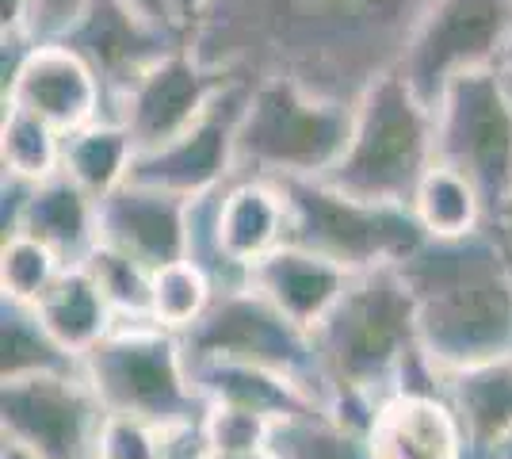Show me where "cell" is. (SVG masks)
Wrapping results in <instances>:
<instances>
[{
	"mask_svg": "<svg viewBox=\"0 0 512 459\" xmlns=\"http://www.w3.org/2000/svg\"><path fill=\"white\" fill-rule=\"evenodd\" d=\"M218 287L195 261H176L153 272L150 287V322L184 337L188 329L211 310Z\"/></svg>",
	"mask_w": 512,
	"mask_h": 459,
	"instance_id": "27",
	"label": "cell"
},
{
	"mask_svg": "<svg viewBox=\"0 0 512 459\" xmlns=\"http://www.w3.org/2000/svg\"><path fill=\"white\" fill-rule=\"evenodd\" d=\"M92 0H23V39L31 43H62L81 23Z\"/></svg>",
	"mask_w": 512,
	"mask_h": 459,
	"instance_id": "31",
	"label": "cell"
},
{
	"mask_svg": "<svg viewBox=\"0 0 512 459\" xmlns=\"http://www.w3.org/2000/svg\"><path fill=\"white\" fill-rule=\"evenodd\" d=\"M417 345L440 375L512 356V257L493 226L425 238L398 264Z\"/></svg>",
	"mask_w": 512,
	"mask_h": 459,
	"instance_id": "2",
	"label": "cell"
},
{
	"mask_svg": "<svg viewBox=\"0 0 512 459\" xmlns=\"http://www.w3.org/2000/svg\"><path fill=\"white\" fill-rule=\"evenodd\" d=\"M226 85H234V77L203 66L184 43L165 54L153 69H146L111 104L107 119L123 123L138 153H153L169 146L172 138H180L192 123H199Z\"/></svg>",
	"mask_w": 512,
	"mask_h": 459,
	"instance_id": "12",
	"label": "cell"
},
{
	"mask_svg": "<svg viewBox=\"0 0 512 459\" xmlns=\"http://www.w3.org/2000/svg\"><path fill=\"white\" fill-rule=\"evenodd\" d=\"M409 211H413L417 226L425 230V238H467L474 230L490 226V211L478 196V188L463 173H455L440 161L417 184Z\"/></svg>",
	"mask_w": 512,
	"mask_h": 459,
	"instance_id": "24",
	"label": "cell"
},
{
	"mask_svg": "<svg viewBox=\"0 0 512 459\" xmlns=\"http://www.w3.org/2000/svg\"><path fill=\"white\" fill-rule=\"evenodd\" d=\"M512 54V0H436L417 23L398 77L436 111L451 85L505 69Z\"/></svg>",
	"mask_w": 512,
	"mask_h": 459,
	"instance_id": "8",
	"label": "cell"
},
{
	"mask_svg": "<svg viewBox=\"0 0 512 459\" xmlns=\"http://www.w3.org/2000/svg\"><path fill=\"white\" fill-rule=\"evenodd\" d=\"M211 0H169V20L172 27L188 39V31H192L195 23H199V16H203V8H207Z\"/></svg>",
	"mask_w": 512,
	"mask_h": 459,
	"instance_id": "32",
	"label": "cell"
},
{
	"mask_svg": "<svg viewBox=\"0 0 512 459\" xmlns=\"http://www.w3.org/2000/svg\"><path fill=\"white\" fill-rule=\"evenodd\" d=\"M440 391L463 429V459H482L512 429V356L440 375Z\"/></svg>",
	"mask_w": 512,
	"mask_h": 459,
	"instance_id": "20",
	"label": "cell"
},
{
	"mask_svg": "<svg viewBox=\"0 0 512 459\" xmlns=\"http://www.w3.org/2000/svg\"><path fill=\"white\" fill-rule=\"evenodd\" d=\"M268 452L276 459H371L363 429L348 425L333 410L279 417L268 437Z\"/></svg>",
	"mask_w": 512,
	"mask_h": 459,
	"instance_id": "25",
	"label": "cell"
},
{
	"mask_svg": "<svg viewBox=\"0 0 512 459\" xmlns=\"http://www.w3.org/2000/svg\"><path fill=\"white\" fill-rule=\"evenodd\" d=\"M310 341L329 410L367 429L375 406L398 391L425 356L398 264L352 276L337 306L310 329Z\"/></svg>",
	"mask_w": 512,
	"mask_h": 459,
	"instance_id": "3",
	"label": "cell"
},
{
	"mask_svg": "<svg viewBox=\"0 0 512 459\" xmlns=\"http://www.w3.org/2000/svg\"><path fill=\"white\" fill-rule=\"evenodd\" d=\"M352 104L325 100L295 81H253L237 127V176L321 180L352 138Z\"/></svg>",
	"mask_w": 512,
	"mask_h": 459,
	"instance_id": "6",
	"label": "cell"
},
{
	"mask_svg": "<svg viewBox=\"0 0 512 459\" xmlns=\"http://www.w3.org/2000/svg\"><path fill=\"white\" fill-rule=\"evenodd\" d=\"M35 310L43 314L50 333L73 356H85L119 322L111 303H107V295L92 280V272H88L85 264H69L62 276H58V284L46 291V299Z\"/></svg>",
	"mask_w": 512,
	"mask_h": 459,
	"instance_id": "21",
	"label": "cell"
},
{
	"mask_svg": "<svg viewBox=\"0 0 512 459\" xmlns=\"http://www.w3.org/2000/svg\"><path fill=\"white\" fill-rule=\"evenodd\" d=\"M134 4H138V8H146L153 20H161L165 27H172V20H169V0H134ZM172 31H176V27H172ZM176 35H180V31H176Z\"/></svg>",
	"mask_w": 512,
	"mask_h": 459,
	"instance_id": "34",
	"label": "cell"
},
{
	"mask_svg": "<svg viewBox=\"0 0 512 459\" xmlns=\"http://www.w3.org/2000/svg\"><path fill=\"white\" fill-rule=\"evenodd\" d=\"M134 157H138V150H134L130 134L123 131V123L96 119L81 131L65 134L62 173L69 180H77L88 196L100 203L130 180Z\"/></svg>",
	"mask_w": 512,
	"mask_h": 459,
	"instance_id": "22",
	"label": "cell"
},
{
	"mask_svg": "<svg viewBox=\"0 0 512 459\" xmlns=\"http://www.w3.org/2000/svg\"><path fill=\"white\" fill-rule=\"evenodd\" d=\"M4 234H31L65 264H85L100 245V203L65 173L39 184L4 180Z\"/></svg>",
	"mask_w": 512,
	"mask_h": 459,
	"instance_id": "17",
	"label": "cell"
},
{
	"mask_svg": "<svg viewBox=\"0 0 512 459\" xmlns=\"http://www.w3.org/2000/svg\"><path fill=\"white\" fill-rule=\"evenodd\" d=\"M81 375L107 417H130L169 437H192L207 417L180 337L153 322H115L104 341L81 356Z\"/></svg>",
	"mask_w": 512,
	"mask_h": 459,
	"instance_id": "4",
	"label": "cell"
},
{
	"mask_svg": "<svg viewBox=\"0 0 512 459\" xmlns=\"http://www.w3.org/2000/svg\"><path fill=\"white\" fill-rule=\"evenodd\" d=\"M436 165V111L394 73L371 85L356 104L352 138L329 169L333 188L367 203L409 207L417 184Z\"/></svg>",
	"mask_w": 512,
	"mask_h": 459,
	"instance_id": "5",
	"label": "cell"
},
{
	"mask_svg": "<svg viewBox=\"0 0 512 459\" xmlns=\"http://www.w3.org/2000/svg\"><path fill=\"white\" fill-rule=\"evenodd\" d=\"M85 268L92 280L100 284L107 303L115 310V318H134V322H150V287H153V268L138 264L134 257L111 249V245H96L88 253Z\"/></svg>",
	"mask_w": 512,
	"mask_h": 459,
	"instance_id": "29",
	"label": "cell"
},
{
	"mask_svg": "<svg viewBox=\"0 0 512 459\" xmlns=\"http://www.w3.org/2000/svg\"><path fill=\"white\" fill-rule=\"evenodd\" d=\"M4 46H12V62H4V104L39 115L58 134L107 119L104 85L73 46L31 39H4Z\"/></svg>",
	"mask_w": 512,
	"mask_h": 459,
	"instance_id": "13",
	"label": "cell"
},
{
	"mask_svg": "<svg viewBox=\"0 0 512 459\" xmlns=\"http://www.w3.org/2000/svg\"><path fill=\"white\" fill-rule=\"evenodd\" d=\"M62 150L65 134H58L50 123H43L31 111L4 104V119H0V165H4V180L39 184L46 176L62 173Z\"/></svg>",
	"mask_w": 512,
	"mask_h": 459,
	"instance_id": "26",
	"label": "cell"
},
{
	"mask_svg": "<svg viewBox=\"0 0 512 459\" xmlns=\"http://www.w3.org/2000/svg\"><path fill=\"white\" fill-rule=\"evenodd\" d=\"M69 264L31 234H4L0 245V291L12 303L39 306Z\"/></svg>",
	"mask_w": 512,
	"mask_h": 459,
	"instance_id": "28",
	"label": "cell"
},
{
	"mask_svg": "<svg viewBox=\"0 0 512 459\" xmlns=\"http://www.w3.org/2000/svg\"><path fill=\"white\" fill-rule=\"evenodd\" d=\"M501 77H505V88H509V96H512V66L501 69Z\"/></svg>",
	"mask_w": 512,
	"mask_h": 459,
	"instance_id": "36",
	"label": "cell"
},
{
	"mask_svg": "<svg viewBox=\"0 0 512 459\" xmlns=\"http://www.w3.org/2000/svg\"><path fill=\"white\" fill-rule=\"evenodd\" d=\"M272 417L245 410V406H226L211 402L207 417L199 425V448L211 456H241V452H264L272 437Z\"/></svg>",
	"mask_w": 512,
	"mask_h": 459,
	"instance_id": "30",
	"label": "cell"
},
{
	"mask_svg": "<svg viewBox=\"0 0 512 459\" xmlns=\"http://www.w3.org/2000/svg\"><path fill=\"white\" fill-rule=\"evenodd\" d=\"M73 46L88 66L96 69L107 92V115L111 104L127 92L146 69H153L165 54L184 46V35L153 20L134 0H92L81 23L62 39Z\"/></svg>",
	"mask_w": 512,
	"mask_h": 459,
	"instance_id": "15",
	"label": "cell"
},
{
	"mask_svg": "<svg viewBox=\"0 0 512 459\" xmlns=\"http://www.w3.org/2000/svg\"><path fill=\"white\" fill-rule=\"evenodd\" d=\"M348 280L352 272H344L341 264L291 241L249 268V284L302 329H314L337 306Z\"/></svg>",
	"mask_w": 512,
	"mask_h": 459,
	"instance_id": "19",
	"label": "cell"
},
{
	"mask_svg": "<svg viewBox=\"0 0 512 459\" xmlns=\"http://www.w3.org/2000/svg\"><path fill=\"white\" fill-rule=\"evenodd\" d=\"M0 429L35 459H100L107 410L81 372L31 375L4 383Z\"/></svg>",
	"mask_w": 512,
	"mask_h": 459,
	"instance_id": "11",
	"label": "cell"
},
{
	"mask_svg": "<svg viewBox=\"0 0 512 459\" xmlns=\"http://www.w3.org/2000/svg\"><path fill=\"white\" fill-rule=\"evenodd\" d=\"M0 459H35V456H31V452H23V448H16V444H4Z\"/></svg>",
	"mask_w": 512,
	"mask_h": 459,
	"instance_id": "35",
	"label": "cell"
},
{
	"mask_svg": "<svg viewBox=\"0 0 512 459\" xmlns=\"http://www.w3.org/2000/svg\"><path fill=\"white\" fill-rule=\"evenodd\" d=\"M54 372H81V356H73L50 333L35 306L4 299L0 303V375H4V383Z\"/></svg>",
	"mask_w": 512,
	"mask_h": 459,
	"instance_id": "23",
	"label": "cell"
},
{
	"mask_svg": "<svg viewBox=\"0 0 512 459\" xmlns=\"http://www.w3.org/2000/svg\"><path fill=\"white\" fill-rule=\"evenodd\" d=\"M436 0H211L188 50L234 81H295L337 104H360L394 73Z\"/></svg>",
	"mask_w": 512,
	"mask_h": 459,
	"instance_id": "1",
	"label": "cell"
},
{
	"mask_svg": "<svg viewBox=\"0 0 512 459\" xmlns=\"http://www.w3.org/2000/svg\"><path fill=\"white\" fill-rule=\"evenodd\" d=\"M249 85L234 81L218 92L203 119L180 138L153 153H138L130 165V180L150 184L180 199H203L237 176V127L245 111Z\"/></svg>",
	"mask_w": 512,
	"mask_h": 459,
	"instance_id": "14",
	"label": "cell"
},
{
	"mask_svg": "<svg viewBox=\"0 0 512 459\" xmlns=\"http://www.w3.org/2000/svg\"><path fill=\"white\" fill-rule=\"evenodd\" d=\"M371 459H463V429L436 391H394L363 429Z\"/></svg>",
	"mask_w": 512,
	"mask_h": 459,
	"instance_id": "18",
	"label": "cell"
},
{
	"mask_svg": "<svg viewBox=\"0 0 512 459\" xmlns=\"http://www.w3.org/2000/svg\"><path fill=\"white\" fill-rule=\"evenodd\" d=\"M192 203L172 192L127 180L107 199H100V245L134 257L146 268L188 261V230H192Z\"/></svg>",
	"mask_w": 512,
	"mask_h": 459,
	"instance_id": "16",
	"label": "cell"
},
{
	"mask_svg": "<svg viewBox=\"0 0 512 459\" xmlns=\"http://www.w3.org/2000/svg\"><path fill=\"white\" fill-rule=\"evenodd\" d=\"M180 345H184L188 364H199V360L256 364V368H268V372L295 379L325 402L310 329L295 326L253 284L218 291L211 310L180 337Z\"/></svg>",
	"mask_w": 512,
	"mask_h": 459,
	"instance_id": "9",
	"label": "cell"
},
{
	"mask_svg": "<svg viewBox=\"0 0 512 459\" xmlns=\"http://www.w3.org/2000/svg\"><path fill=\"white\" fill-rule=\"evenodd\" d=\"M291 207V245L360 276L402 264L425 241L409 207L367 203L333 188L329 180H279Z\"/></svg>",
	"mask_w": 512,
	"mask_h": 459,
	"instance_id": "7",
	"label": "cell"
},
{
	"mask_svg": "<svg viewBox=\"0 0 512 459\" xmlns=\"http://www.w3.org/2000/svg\"><path fill=\"white\" fill-rule=\"evenodd\" d=\"M436 161L478 188L493 226L512 199V96L501 69L463 77L436 104Z\"/></svg>",
	"mask_w": 512,
	"mask_h": 459,
	"instance_id": "10",
	"label": "cell"
},
{
	"mask_svg": "<svg viewBox=\"0 0 512 459\" xmlns=\"http://www.w3.org/2000/svg\"><path fill=\"white\" fill-rule=\"evenodd\" d=\"M509 66H512V54H509Z\"/></svg>",
	"mask_w": 512,
	"mask_h": 459,
	"instance_id": "37",
	"label": "cell"
},
{
	"mask_svg": "<svg viewBox=\"0 0 512 459\" xmlns=\"http://www.w3.org/2000/svg\"><path fill=\"white\" fill-rule=\"evenodd\" d=\"M493 234L501 238V245L509 249V257H512V199L501 207V215H497V222H493Z\"/></svg>",
	"mask_w": 512,
	"mask_h": 459,
	"instance_id": "33",
	"label": "cell"
}]
</instances>
